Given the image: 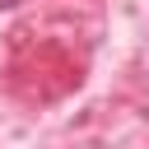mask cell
Instances as JSON below:
<instances>
[{"mask_svg":"<svg viewBox=\"0 0 149 149\" xmlns=\"http://www.w3.org/2000/svg\"><path fill=\"white\" fill-rule=\"evenodd\" d=\"M14 5H19V0H0V9H14Z\"/></svg>","mask_w":149,"mask_h":149,"instance_id":"1","label":"cell"}]
</instances>
